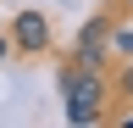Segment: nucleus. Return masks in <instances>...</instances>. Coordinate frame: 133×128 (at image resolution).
<instances>
[{
    "instance_id": "1",
    "label": "nucleus",
    "mask_w": 133,
    "mask_h": 128,
    "mask_svg": "<svg viewBox=\"0 0 133 128\" xmlns=\"http://www.w3.org/2000/svg\"><path fill=\"white\" fill-rule=\"evenodd\" d=\"M61 95H66V123L89 128L100 123V111H105V72L100 67H78V61H66L61 67Z\"/></svg>"
},
{
    "instance_id": "2",
    "label": "nucleus",
    "mask_w": 133,
    "mask_h": 128,
    "mask_svg": "<svg viewBox=\"0 0 133 128\" xmlns=\"http://www.w3.org/2000/svg\"><path fill=\"white\" fill-rule=\"evenodd\" d=\"M11 45L22 56H44L50 50V17L44 11H17L11 17Z\"/></svg>"
},
{
    "instance_id": "3",
    "label": "nucleus",
    "mask_w": 133,
    "mask_h": 128,
    "mask_svg": "<svg viewBox=\"0 0 133 128\" xmlns=\"http://www.w3.org/2000/svg\"><path fill=\"white\" fill-rule=\"evenodd\" d=\"M105 45H111V17H89L83 34H78L72 61H78V67H100V61H105Z\"/></svg>"
},
{
    "instance_id": "4",
    "label": "nucleus",
    "mask_w": 133,
    "mask_h": 128,
    "mask_svg": "<svg viewBox=\"0 0 133 128\" xmlns=\"http://www.w3.org/2000/svg\"><path fill=\"white\" fill-rule=\"evenodd\" d=\"M122 95H128V100H133V56L122 61Z\"/></svg>"
},
{
    "instance_id": "5",
    "label": "nucleus",
    "mask_w": 133,
    "mask_h": 128,
    "mask_svg": "<svg viewBox=\"0 0 133 128\" xmlns=\"http://www.w3.org/2000/svg\"><path fill=\"white\" fill-rule=\"evenodd\" d=\"M116 50H122V56H133V28H128V34H116Z\"/></svg>"
},
{
    "instance_id": "6",
    "label": "nucleus",
    "mask_w": 133,
    "mask_h": 128,
    "mask_svg": "<svg viewBox=\"0 0 133 128\" xmlns=\"http://www.w3.org/2000/svg\"><path fill=\"white\" fill-rule=\"evenodd\" d=\"M11 50H17V45H11V34H0V61H6Z\"/></svg>"
},
{
    "instance_id": "7",
    "label": "nucleus",
    "mask_w": 133,
    "mask_h": 128,
    "mask_svg": "<svg viewBox=\"0 0 133 128\" xmlns=\"http://www.w3.org/2000/svg\"><path fill=\"white\" fill-rule=\"evenodd\" d=\"M128 6H133V0H128Z\"/></svg>"
}]
</instances>
